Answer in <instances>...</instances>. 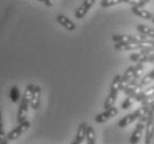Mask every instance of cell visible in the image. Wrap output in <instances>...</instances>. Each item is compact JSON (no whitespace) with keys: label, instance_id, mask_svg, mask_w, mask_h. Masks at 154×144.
Returning <instances> with one entry per match:
<instances>
[{"label":"cell","instance_id":"4fadbf2b","mask_svg":"<svg viewBox=\"0 0 154 144\" xmlns=\"http://www.w3.org/2000/svg\"><path fill=\"white\" fill-rule=\"evenodd\" d=\"M131 10H132V12H133L135 16H137V17H140V18H143L145 20H152V19H153V14H151V12H149L147 10H145L144 8L140 7V6H132V7H131Z\"/></svg>","mask_w":154,"mask_h":144},{"label":"cell","instance_id":"83f0119b","mask_svg":"<svg viewBox=\"0 0 154 144\" xmlns=\"http://www.w3.org/2000/svg\"><path fill=\"white\" fill-rule=\"evenodd\" d=\"M144 1H145V4H147V2H150L151 0H144Z\"/></svg>","mask_w":154,"mask_h":144},{"label":"cell","instance_id":"ffe728a7","mask_svg":"<svg viewBox=\"0 0 154 144\" xmlns=\"http://www.w3.org/2000/svg\"><path fill=\"white\" fill-rule=\"evenodd\" d=\"M9 98H10V100L14 103H17L18 100L20 99V91H19V88H18L17 85H14L10 89V91H9Z\"/></svg>","mask_w":154,"mask_h":144},{"label":"cell","instance_id":"8fae6325","mask_svg":"<svg viewBox=\"0 0 154 144\" xmlns=\"http://www.w3.org/2000/svg\"><path fill=\"white\" fill-rule=\"evenodd\" d=\"M57 21L59 22L63 28L69 30V31H74L75 30V25L64 14H58L57 16Z\"/></svg>","mask_w":154,"mask_h":144},{"label":"cell","instance_id":"52a82bcc","mask_svg":"<svg viewBox=\"0 0 154 144\" xmlns=\"http://www.w3.org/2000/svg\"><path fill=\"white\" fill-rule=\"evenodd\" d=\"M118 113H119V110L113 106H111V108H109V109H105L104 111L102 113H100V114H98V115L95 116L94 120L97 123H104V122H106V121H109L110 119L114 118Z\"/></svg>","mask_w":154,"mask_h":144},{"label":"cell","instance_id":"7a4b0ae2","mask_svg":"<svg viewBox=\"0 0 154 144\" xmlns=\"http://www.w3.org/2000/svg\"><path fill=\"white\" fill-rule=\"evenodd\" d=\"M121 75L120 74H116L114 79L112 81V84H111V88H110V92H109V95L106 97L104 101V104H103V108L105 109H109L116 104V101L118 99V93L121 91Z\"/></svg>","mask_w":154,"mask_h":144},{"label":"cell","instance_id":"7402d4cb","mask_svg":"<svg viewBox=\"0 0 154 144\" xmlns=\"http://www.w3.org/2000/svg\"><path fill=\"white\" fill-rule=\"evenodd\" d=\"M122 2H125V0H102L100 5H101L102 8H109L113 7L116 5L122 4Z\"/></svg>","mask_w":154,"mask_h":144},{"label":"cell","instance_id":"3957f363","mask_svg":"<svg viewBox=\"0 0 154 144\" xmlns=\"http://www.w3.org/2000/svg\"><path fill=\"white\" fill-rule=\"evenodd\" d=\"M150 111H151L150 106H142L140 109H137V111H134L133 113H131V114L124 116L123 119L120 120L119 123H118V127H125L126 125H129V124H131L132 122H134L135 120H139L142 115H144V114H147Z\"/></svg>","mask_w":154,"mask_h":144},{"label":"cell","instance_id":"603a6c76","mask_svg":"<svg viewBox=\"0 0 154 144\" xmlns=\"http://www.w3.org/2000/svg\"><path fill=\"white\" fill-rule=\"evenodd\" d=\"M134 102H135V100L133 99V97H131V95H126L125 100H124L123 103H122V109H124V110L129 109L130 106H132Z\"/></svg>","mask_w":154,"mask_h":144},{"label":"cell","instance_id":"30bf717a","mask_svg":"<svg viewBox=\"0 0 154 144\" xmlns=\"http://www.w3.org/2000/svg\"><path fill=\"white\" fill-rule=\"evenodd\" d=\"M134 69L135 67L134 66H131L129 67L128 69L125 70V72L123 73V75H121V91H123L125 87L129 84L131 80H132V78H133V74H134Z\"/></svg>","mask_w":154,"mask_h":144},{"label":"cell","instance_id":"4316f807","mask_svg":"<svg viewBox=\"0 0 154 144\" xmlns=\"http://www.w3.org/2000/svg\"><path fill=\"white\" fill-rule=\"evenodd\" d=\"M150 110H151V111H153V112H154V104H152V106H150Z\"/></svg>","mask_w":154,"mask_h":144},{"label":"cell","instance_id":"cb8c5ba5","mask_svg":"<svg viewBox=\"0 0 154 144\" xmlns=\"http://www.w3.org/2000/svg\"><path fill=\"white\" fill-rule=\"evenodd\" d=\"M152 95H154V87H150L149 89L142 92V100H144L145 98H149V97H152Z\"/></svg>","mask_w":154,"mask_h":144},{"label":"cell","instance_id":"5b68a950","mask_svg":"<svg viewBox=\"0 0 154 144\" xmlns=\"http://www.w3.org/2000/svg\"><path fill=\"white\" fill-rule=\"evenodd\" d=\"M154 141V112L150 111L147 114L145 125V144H152Z\"/></svg>","mask_w":154,"mask_h":144},{"label":"cell","instance_id":"d6986e66","mask_svg":"<svg viewBox=\"0 0 154 144\" xmlns=\"http://www.w3.org/2000/svg\"><path fill=\"white\" fill-rule=\"evenodd\" d=\"M87 143L88 144H94L95 143V132L93 127L91 125H88L87 127Z\"/></svg>","mask_w":154,"mask_h":144},{"label":"cell","instance_id":"e0dca14e","mask_svg":"<svg viewBox=\"0 0 154 144\" xmlns=\"http://www.w3.org/2000/svg\"><path fill=\"white\" fill-rule=\"evenodd\" d=\"M137 30L139 32H141V33L145 35L146 37H150V38L154 39V29L150 28V27H147V26H145V25L140 23V25H137Z\"/></svg>","mask_w":154,"mask_h":144},{"label":"cell","instance_id":"9c48e42d","mask_svg":"<svg viewBox=\"0 0 154 144\" xmlns=\"http://www.w3.org/2000/svg\"><path fill=\"white\" fill-rule=\"evenodd\" d=\"M95 4V0H84L83 2H82V5H81L80 7L78 8L77 11H75V18L77 19H83L84 16L87 14V12L90 9H91V7L93 6V5Z\"/></svg>","mask_w":154,"mask_h":144},{"label":"cell","instance_id":"277c9868","mask_svg":"<svg viewBox=\"0 0 154 144\" xmlns=\"http://www.w3.org/2000/svg\"><path fill=\"white\" fill-rule=\"evenodd\" d=\"M147 114H149V113H147ZM147 114H144V115H142L140 119H139V122H137V127H135L133 133H132V135H131V139H130V142H131L132 144H137L140 142L141 137H142L144 131H145Z\"/></svg>","mask_w":154,"mask_h":144},{"label":"cell","instance_id":"5bb4252c","mask_svg":"<svg viewBox=\"0 0 154 144\" xmlns=\"http://www.w3.org/2000/svg\"><path fill=\"white\" fill-rule=\"evenodd\" d=\"M40 95H41V88L39 85H35L33 92H32V98L30 106L33 110L39 109V104H40Z\"/></svg>","mask_w":154,"mask_h":144},{"label":"cell","instance_id":"44dd1931","mask_svg":"<svg viewBox=\"0 0 154 144\" xmlns=\"http://www.w3.org/2000/svg\"><path fill=\"white\" fill-rule=\"evenodd\" d=\"M8 139L7 135L4 131V119H2V113L0 110V144H7Z\"/></svg>","mask_w":154,"mask_h":144},{"label":"cell","instance_id":"2e32d148","mask_svg":"<svg viewBox=\"0 0 154 144\" xmlns=\"http://www.w3.org/2000/svg\"><path fill=\"white\" fill-rule=\"evenodd\" d=\"M112 40L116 43H125V42H134V41H137L134 35H114L112 37Z\"/></svg>","mask_w":154,"mask_h":144},{"label":"cell","instance_id":"9a60e30c","mask_svg":"<svg viewBox=\"0 0 154 144\" xmlns=\"http://www.w3.org/2000/svg\"><path fill=\"white\" fill-rule=\"evenodd\" d=\"M143 71H144V63L143 62H137V64H135V69H134L133 78H132V80H131L130 83H139L140 79L142 78Z\"/></svg>","mask_w":154,"mask_h":144},{"label":"cell","instance_id":"ac0fdd59","mask_svg":"<svg viewBox=\"0 0 154 144\" xmlns=\"http://www.w3.org/2000/svg\"><path fill=\"white\" fill-rule=\"evenodd\" d=\"M154 80V69L152 71H151L150 73H147L146 75H144V77H142L140 79V81H139V84L143 88V87H145L146 84H149V83H151L152 81Z\"/></svg>","mask_w":154,"mask_h":144},{"label":"cell","instance_id":"8992f818","mask_svg":"<svg viewBox=\"0 0 154 144\" xmlns=\"http://www.w3.org/2000/svg\"><path fill=\"white\" fill-rule=\"evenodd\" d=\"M29 127H30V122H29L28 120H25V121L20 122L19 124H18V127H16L14 130L10 131V132L7 134L8 141L17 140L18 137L20 136L22 133H25V132L28 130Z\"/></svg>","mask_w":154,"mask_h":144},{"label":"cell","instance_id":"ba28073f","mask_svg":"<svg viewBox=\"0 0 154 144\" xmlns=\"http://www.w3.org/2000/svg\"><path fill=\"white\" fill-rule=\"evenodd\" d=\"M130 60L133 62H143V63H153L154 64V52L143 54L142 52L133 53L130 56Z\"/></svg>","mask_w":154,"mask_h":144},{"label":"cell","instance_id":"7c38bea8","mask_svg":"<svg viewBox=\"0 0 154 144\" xmlns=\"http://www.w3.org/2000/svg\"><path fill=\"white\" fill-rule=\"evenodd\" d=\"M87 123L82 122L79 125V129H78L77 135H75V139L72 142V144H81L83 142V140H85V136H87Z\"/></svg>","mask_w":154,"mask_h":144},{"label":"cell","instance_id":"d4e9b609","mask_svg":"<svg viewBox=\"0 0 154 144\" xmlns=\"http://www.w3.org/2000/svg\"><path fill=\"white\" fill-rule=\"evenodd\" d=\"M125 2L131 5V6H140V7L145 6V1L144 0H125Z\"/></svg>","mask_w":154,"mask_h":144},{"label":"cell","instance_id":"484cf974","mask_svg":"<svg viewBox=\"0 0 154 144\" xmlns=\"http://www.w3.org/2000/svg\"><path fill=\"white\" fill-rule=\"evenodd\" d=\"M45 5L47 7H51L53 5V0H45Z\"/></svg>","mask_w":154,"mask_h":144},{"label":"cell","instance_id":"f546056e","mask_svg":"<svg viewBox=\"0 0 154 144\" xmlns=\"http://www.w3.org/2000/svg\"><path fill=\"white\" fill-rule=\"evenodd\" d=\"M151 21L153 22V25H154V17H153V19H152V20H151Z\"/></svg>","mask_w":154,"mask_h":144},{"label":"cell","instance_id":"f1b7e54d","mask_svg":"<svg viewBox=\"0 0 154 144\" xmlns=\"http://www.w3.org/2000/svg\"><path fill=\"white\" fill-rule=\"evenodd\" d=\"M37 1H40V2H45V0H37Z\"/></svg>","mask_w":154,"mask_h":144},{"label":"cell","instance_id":"6da1fadb","mask_svg":"<svg viewBox=\"0 0 154 144\" xmlns=\"http://www.w3.org/2000/svg\"><path fill=\"white\" fill-rule=\"evenodd\" d=\"M33 89H35V85L28 84L25 90V93L22 95L20 106H19V110H18V116H17V120L19 123L26 120V116H27V113H28L29 106H30V102H31Z\"/></svg>","mask_w":154,"mask_h":144}]
</instances>
